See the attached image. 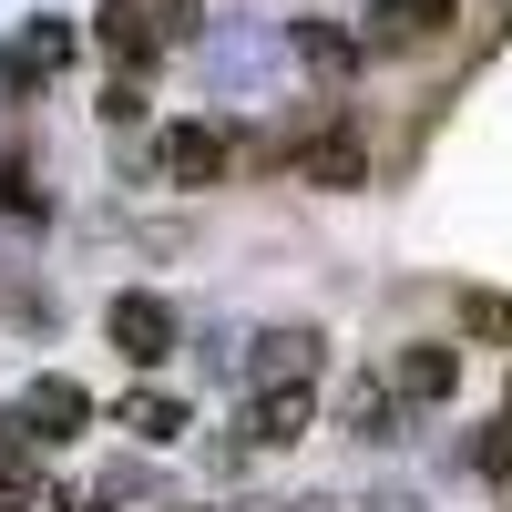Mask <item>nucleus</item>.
Wrapping results in <instances>:
<instances>
[{
  "label": "nucleus",
  "mask_w": 512,
  "mask_h": 512,
  "mask_svg": "<svg viewBox=\"0 0 512 512\" xmlns=\"http://www.w3.org/2000/svg\"><path fill=\"white\" fill-rule=\"evenodd\" d=\"M144 21H154V41H195L205 31V0H144Z\"/></svg>",
  "instance_id": "17"
},
{
  "label": "nucleus",
  "mask_w": 512,
  "mask_h": 512,
  "mask_svg": "<svg viewBox=\"0 0 512 512\" xmlns=\"http://www.w3.org/2000/svg\"><path fill=\"white\" fill-rule=\"evenodd\" d=\"M318 369H328V338L318 328H267L246 349V379L256 390H318Z\"/></svg>",
  "instance_id": "5"
},
{
  "label": "nucleus",
  "mask_w": 512,
  "mask_h": 512,
  "mask_svg": "<svg viewBox=\"0 0 512 512\" xmlns=\"http://www.w3.org/2000/svg\"><path fill=\"white\" fill-rule=\"evenodd\" d=\"M297 185H318V195L369 185V144H359V123H349V113H328L318 134H297Z\"/></svg>",
  "instance_id": "3"
},
{
  "label": "nucleus",
  "mask_w": 512,
  "mask_h": 512,
  "mask_svg": "<svg viewBox=\"0 0 512 512\" xmlns=\"http://www.w3.org/2000/svg\"><path fill=\"white\" fill-rule=\"evenodd\" d=\"M93 31H103V52L123 62V82H134V72H154V52H164V41H154V21H144V0H103V11H93Z\"/></svg>",
  "instance_id": "9"
},
{
  "label": "nucleus",
  "mask_w": 512,
  "mask_h": 512,
  "mask_svg": "<svg viewBox=\"0 0 512 512\" xmlns=\"http://www.w3.org/2000/svg\"><path fill=\"white\" fill-rule=\"evenodd\" d=\"M461 328L492 338V349H512V297L502 287H461Z\"/></svg>",
  "instance_id": "15"
},
{
  "label": "nucleus",
  "mask_w": 512,
  "mask_h": 512,
  "mask_svg": "<svg viewBox=\"0 0 512 512\" xmlns=\"http://www.w3.org/2000/svg\"><path fill=\"white\" fill-rule=\"evenodd\" d=\"M0 431H11L21 451H72L82 431H93V390H82V379H21V400L0 410Z\"/></svg>",
  "instance_id": "1"
},
{
  "label": "nucleus",
  "mask_w": 512,
  "mask_h": 512,
  "mask_svg": "<svg viewBox=\"0 0 512 512\" xmlns=\"http://www.w3.org/2000/svg\"><path fill=\"white\" fill-rule=\"evenodd\" d=\"M349 441H410V400L390 390V379L349 390Z\"/></svg>",
  "instance_id": "10"
},
{
  "label": "nucleus",
  "mask_w": 512,
  "mask_h": 512,
  "mask_svg": "<svg viewBox=\"0 0 512 512\" xmlns=\"http://www.w3.org/2000/svg\"><path fill=\"white\" fill-rule=\"evenodd\" d=\"M390 390L410 400V410H441L451 390H461V349H441V338H410V349H390Z\"/></svg>",
  "instance_id": "6"
},
{
  "label": "nucleus",
  "mask_w": 512,
  "mask_h": 512,
  "mask_svg": "<svg viewBox=\"0 0 512 512\" xmlns=\"http://www.w3.org/2000/svg\"><path fill=\"white\" fill-rule=\"evenodd\" d=\"M154 164H164V185H185V195H205V185H226V164H236V144L216 134V123H164V134H154Z\"/></svg>",
  "instance_id": "4"
},
{
  "label": "nucleus",
  "mask_w": 512,
  "mask_h": 512,
  "mask_svg": "<svg viewBox=\"0 0 512 512\" xmlns=\"http://www.w3.org/2000/svg\"><path fill=\"white\" fill-rule=\"evenodd\" d=\"M31 492H41V451H21L0 431V502H31Z\"/></svg>",
  "instance_id": "16"
},
{
  "label": "nucleus",
  "mask_w": 512,
  "mask_h": 512,
  "mask_svg": "<svg viewBox=\"0 0 512 512\" xmlns=\"http://www.w3.org/2000/svg\"><path fill=\"white\" fill-rule=\"evenodd\" d=\"M297 62H308L318 82H349V72H359V31H338V21H297Z\"/></svg>",
  "instance_id": "12"
},
{
  "label": "nucleus",
  "mask_w": 512,
  "mask_h": 512,
  "mask_svg": "<svg viewBox=\"0 0 512 512\" xmlns=\"http://www.w3.org/2000/svg\"><path fill=\"white\" fill-rule=\"evenodd\" d=\"M72 52H82V41H72L62 21H31V31L11 41V52H0V82H11V103H31L52 72H72Z\"/></svg>",
  "instance_id": "8"
},
{
  "label": "nucleus",
  "mask_w": 512,
  "mask_h": 512,
  "mask_svg": "<svg viewBox=\"0 0 512 512\" xmlns=\"http://www.w3.org/2000/svg\"><path fill=\"white\" fill-rule=\"evenodd\" d=\"M308 410H318V390H256L246 441H297V431H308Z\"/></svg>",
  "instance_id": "13"
},
{
  "label": "nucleus",
  "mask_w": 512,
  "mask_h": 512,
  "mask_svg": "<svg viewBox=\"0 0 512 512\" xmlns=\"http://www.w3.org/2000/svg\"><path fill=\"white\" fill-rule=\"evenodd\" d=\"M0 512H31V502H0Z\"/></svg>",
  "instance_id": "19"
},
{
  "label": "nucleus",
  "mask_w": 512,
  "mask_h": 512,
  "mask_svg": "<svg viewBox=\"0 0 512 512\" xmlns=\"http://www.w3.org/2000/svg\"><path fill=\"white\" fill-rule=\"evenodd\" d=\"M123 431H134L144 451L185 441V400H175V390H134V400H123Z\"/></svg>",
  "instance_id": "14"
},
{
  "label": "nucleus",
  "mask_w": 512,
  "mask_h": 512,
  "mask_svg": "<svg viewBox=\"0 0 512 512\" xmlns=\"http://www.w3.org/2000/svg\"><path fill=\"white\" fill-rule=\"evenodd\" d=\"M472 472H482V482H502V492H512V420H492V431H482V441H472Z\"/></svg>",
  "instance_id": "18"
},
{
  "label": "nucleus",
  "mask_w": 512,
  "mask_h": 512,
  "mask_svg": "<svg viewBox=\"0 0 512 512\" xmlns=\"http://www.w3.org/2000/svg\"><path fill=\"white\" fill-rule=\"evenodd\" d=\"M461 0H369V31H359V52H420V41H441L451 31Z\"/></svg>",
  "instance_id": "7"
},
{
  "label": "nucleus",
  "mask_w": 512,
  "mask_h": 512,
  "mask_svg": "<svg viewBox=\"0 0 512 512\" xmlns=\"http://www.w3.org/2000/svg\"><path fill=\"white\" fill-rule=\"evenodd\" d=\"M0 216H11V226H41V216H52V195H41V164H31L21 144H0Z\"/></svg>",
  "instance_id": "11"
},
{
  "label": "nucleus",
  "mask_w": 512,
  "mask_h": 512,
  "mask_svg": "<svg viewBox=\"0 0 512 512\" xmlns=\"http://www.w3.org/2000/svg\"><path fill=\"white\" fill-rule=\"evenodd\" d=\"M103 338H113V349L134 359V369H164V359H175V338H185V318L164 308V297H144V287H123L113 308H103Z\"/></svg>",
  "instance_id": "2"
}]
</instances>
